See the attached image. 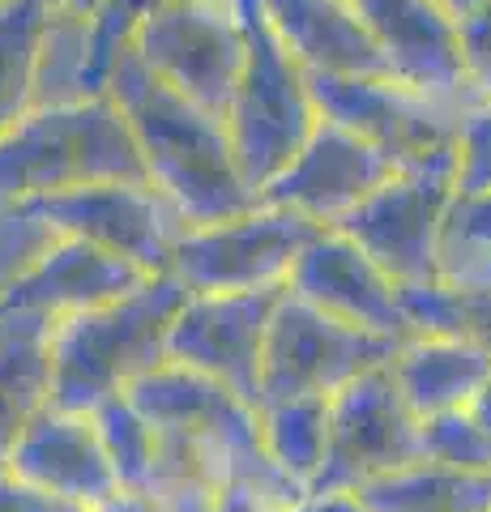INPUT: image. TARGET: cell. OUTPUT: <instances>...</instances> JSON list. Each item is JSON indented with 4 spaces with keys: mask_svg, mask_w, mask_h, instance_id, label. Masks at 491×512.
Segmentation results:
<instances>
[{
    "mask_svg": "<svg viewBox=\"0 0 491 512\" xmlns=\"http://www.w3.org/2000/svg\"><path fill=\"white\" fill-rule=\"evenodd\" d=\"M410 338H462L491 346V286H457L445 278L398 286Z\"/></svg>",
    "mask_w": 491,
    "mask_h": 512,
    "instance_id": "cell-23",
    "label": "cell"
},
{
    "mask_svg": "<svg viewBox=\"0 0 491 512\" xmlns=\"http://www.w3.org/2000/svg\"><path fill=\"white\" fill-rule=\"evenodd\" d=\"M453 201H457L453 167L398 171L389 184H380L368 201H359L329 231H342L398 286L432 282Z\"/></svg>",
    "mask_w": 491,
    "mask_h": 512,
    "instance_id": "cell-9",
    "label": "cell"
},
{
    "mask_svg": "<svg viewBox=\"0 0 491 512\" xmlns=\"http://www.w3.org/2000/svg\"><path fill=\"white\" fill-rule=\"evenodd\" d=\"M141 282H146V274L133 269L129 261H120V256L82 244V239L56 235L39 261L9 286L0 308L35 312L56 325V320H65L73 312L99 308V303H112L120 295L137 291Z\"/></svg>",
    "mask_w": 491,
    "mask_h": 512,
    "instance_id": "cell-17",
    "label": "cell"
},
{
    "mask_svg": "<svg viewBox=\"0 0 491 512\" xmlns=\"http://www.w3.org/2000/svg\"><path fill=\"white\" fill-rule=\"evenodd\" d=\"M56 5H65V9H77V13H90V9H94V0H56Z\"/></svg>",
    "mask_w": 491,
    "mask_h": 512,
    "instance_id": "cell-38",
    "label": "cell"
},
{
    "mask_svg": "<svg viewBox=\"0 0 491 512\" xmlns=\"http://www.w3.org/2000/svg\"><path fill=\"white\" fill-rule=\"evenodd\" d=\"M47 346H52V320L0 308V474L9 470V453L30 414L47 406V367H52Z\"/></svg>",
    "mask_w": 491,
    "mask_h": 512,
    "instance_id": "cell-20",
    "label": "cell"
},
{
    "mask_svg": "<svg viewBox=\"0 0 491 512\" xmlns=\"http://www.w3.org/2000/svg\"><path fill=\"white\" fill-rule=\"evenodd\" d=\"M321 120L342 124L368 141L398 171H427L457 163V124L462 107L427 99L398 77H308Z\"/></svg>",
    "mask_w": 491,
    "mask_h": 512,
    "instance_id": "cell-5",
    "label": "cell"
},
{
    "mask_svg": "<svg viewBox=\"0 0 491 512\" xmlns=\"http://www.w3.org/2000/svg\"><path fill=\"white\" fill-rule=\"evenodd\" d=\"M287 286L240 295H184L167 333V359L218 380L248 406H261V359L274 303Z\"/></svg>",
    "mask_w": 491,
    "mask_h": 512,
    "instance_id": "cell-12",
    "label": "cell"
},
{
    "mask_svg": "<svg viewBox=\"0 0 491 512\" xmlns=\"http://www.w3.org/2000/svg\"><path fill=\"white\" fill-rule=\"evenodd\" d=\"M355 9L368 22L389 77L462 111L479 103L466 82L457 22L436 0H355Z\"/></svg>",
    "mask_w": 491,
    "mask_h": 512,
    "instance_id": "cell-15",
    "label": "cell"
},
{
    "mask_svg": "<svg viewBox=\"0 0 491 512\" xmlns=\"http://www.w3.org/2000/svg\"><path fill=\"white\" fill-rule=\"evenodd\" d=\"M278 512H363L351 491H304L299 500L282 504Z\"/></svg>",
    "mask_w": 491,
    "mask_h": 512,
    "instance_id": "cell-34",
    "label": "cell"
},
{
    "mask_svg": "<svg viewBox=\"0 0 491 512\" xmlns=\"http://www.w3.org/2000/svg\"><path fill=\"white\" fill-rule=\"evenodd\" d=\"M235 9L244 22V73L231 94L227 128L244 184L261 192L295 158L321 116L312 103L308 73L269 30L261 0H235Z\"/></svg>",
    "mask_w": 491,
    "mask_h": 512,
    "instance_id": "cell-4",
    "label": "cell"
},
{
    "mask_svg": "<svg viewBox=\"0 0 491 512\" xmlns=\"http://www.w3.org/2000/svg\"><path fill=\"white\" fill-rule=\"evenodd\" d=\"M90 184H150L133 128L107 94L35 107L0 133V205Z\"/></svg>",
    "mask_w": 491,
    "mask_h": 512,
    "instance_id": "cell-3",
    "label": "cell"
},
{
    "mask_svg": "<svg viewBox=\"0 0 491 512\" xmlns=\"http://www.w3.org/2000/svg\"><path fill=\"white\" fill-rule=\"evenodd\" d=\"M398 338L355 329L338 316L316 312L312 303L282 291L265 329L261 402L274 397H334L342 384L389 363Z\"/></svg>",
    "mask_w": 491,
    "mask_h": 512,
    "instance_id": "cell-8",
    "label": "cell"
},
{
    "mask_svg": "<svg viewBox=\"0 0 491 512\" xmlns=\"http://www.w3.org/2000/svg\"><path fill=\"white\" fill-rule=\"evenodd\" d=\"M103 94L129 120L146 180L171 201L184 227H210L257 205L235 163L227 120L163 86L129 47L107 69Z\"/></svg>",
    "mask_w": 491,
    "mask_h": 512,
    "instance_id": "cell-1",
    "label": "cell"
},
{
    "mask_svg": "<svg viewBox=\"0 0 491 512\" xmlns=\"http://www.w3.org/2000/svg\"><path fill=\"white\" fill-rule=\"evenodd\" d=\"M436 5L445 9L453 22H462V18H470V13H479V9L487 5V0H436Z\"/></svg>",
    "mask_w": 491,
    "mask_h": 512,
    "instance_id": "cell-37",
    "label": "cell"
},
{
    "mask_svg": "<svg viewBox=\"0 0 491 512\" xmlns=\"http://www.w3.org/2000/svg\"><path fill=\"white\" fill-rule=\"evenodd\" d=\"M457 197L491 192V103H474L457 124V163H453Z\"/></svg>",
    "mask_w": 491,
    "mask_h": 512,
    "instance_id": "cell-30",
    "label": "cell"
},
{
    "mask_svg": "<svg viewBox=\"0 0 491 512\" xmlns=\"http://www.w3.org/2000/svg\"><path fill=\"white\" fill-rule=\"evenodd\" d=\"M0 512H90V508L47 495L39 487H26L13 474H0Z\"/></svg>",
    "mask_w": 491,
    "mask_h": 512,
    "instance_id": "cell-33",
    "label": "cell"
},
{
    "mask_svg": "<svg viewBox=\"0 0 491 512\" xmlns=\"http://www.w3.org/2000/svg\"><path fill=\"white\" fill-rule=\"evenodd\" d=\"M287 291L295 299L312 303L316 312L338 316L355 329L380 333V338H398V342L410 338L398 282L372 256H363L342 231L325 227L308 239L287 274Z\"/></svg>",
    "mask_w": 491,
    "mask_h": 512,
    "instance_id": "cell-14",
    "label": "cell"
},
{
    "mask_svg": "<svg viewBox=\"0 0 491 512\" xmlns=\"http://www.w3.org/2000/svg\"><path fill=\"white\" fill-rule=\"evenodd\" d=\"M261 448L282 478L312 487L329 448V397H274L257 406Z\"/></svg>",
    "mask_w": 491,
    "mask_h": 512,
    "instance_id": "cell-22",
    "label": "cell"
},
{
    "mask_svg": "<svg viewBox=\"0 0 491 512\" xmlns=\"http://www.w3.org/2000/svg\"><path fill=\"white\" fill-rule=\"evenodd\" d=\"M90 419H94V427H99V440H103V453L116 470V483L124 491H150L158 431L124 402V393L107 397L103 406H94Z\"/></svg>",
    "mask_w": 491,
    "mask_h": 512,
    "instance_id": "cell-26",
    "label": "cell"
},
{
    "mask_svg": "<svg viewBox=\"0 0 491 512\" xmlns=\"http://www.w3.org/2000/svg\"><path fill=\"white\" fill-rule=\"evenodd\" d=\"M129 52L163 86L227 120L244 73V22L235 0H188L154 13L133 30Z\"/></svg>",
    "mask_w": 491,
    "mask_h": 512,
    "instance_id": "cell-7",
    "label": "cell"
},
{
    "mask_svg": "<svg viewBox=\"0 0 491 512\" xmlns=\"http://www.w3.org/2000/svg\"><path fill=\"white\" fill-rule=\"evenodd\" d=\"M389 376L419 419L462 410L491 376V346L462 338H406L389 359Z\"/></svg>",
    "mask_w": 491,
    "mask_h": 512,
    "instance_id": "cell-19",
    "label": "cell"
},
{
    "mask_svg": "<svg viewBox=\"0 0 491 512\" xmlns=\"http://www.w3.org/2000/svg\"><path fill=\"white\" fill-rule=\"evenodd\" d=\"M419 457V414L406 406L389 363L355 376L329 397V448L308 491H355Z\"/></svg>",
    "mask_w": 491,
    "mask_h": 512,
    "instance_id": "cell-10",
    "label": "cell"
},
{
    "mask_svg": "<svg viewBox=\"0 0 491 512\" xmlns=\"http://www.w3.org/2000/svg\"><path fill=\"white\" fill-rule=\"evenodd\" d=\"M419 457L449 470L491 474V440L470 419V410H445L432 419H419Z\"/></svg>",
    "mask_w": 491,
    "mask_h": 512,
    "instance_id": "cell-27",
    "label": "cell"
},
{
    "mask_svg": "<svg viewBox=\"0 0 491 512\" xmlns=\"http://www.w3.org/2000/svg\"><path fill=\"white\" fill-rule=\"evenodd\" d=\"M457 43H462V64H466V82L470 94L479 103H491V0L457 22Z\"/></svg>",
    "mask_w": 491,
    "mask_h": 512,
    "instance_id": "cell-31",
    "label": "cell"
},
{
    "mask_svg": "<svg viewBox=\"0 0 491 512\" xmlns=\"http://www.w3.org/2000/svg\"><path fill=\"white\" fill-rule=\"evenodd\" d=\"M22 210L43 218L56 235L120 256L146 278L167 274L176 239L184 235V218L154 184H90L26 201Z\"/></svg>",
    "mask_w": 491,
    "mask_h": 512,
    "instance_id": "cell-11",
    "label": "cell"
},
{
    "mask_svg": "<svg viewBox=\"0 0 491 512\" xmlns=\"http://www.w3.org/2000/svg\"><path fill=\"white\" fill-rule=\"evenodd\" d=\"M176 5H188V0H94V9H90V82H94V90L103 94L107 69H112V60L129 47L133 30L146 18H154V13L176 9Z\"/></svg>",
    "mask_w": 491,
    "mask_h": 512,
    "instance_id": "cell-28",
    "label": "cell"
},
{
    "mask_svg": "<svg viewBox=\"0 0 491 512\" xmlns=\"http://www.w3.org/2000/svg\"><path fill=\"white\" fill-rule=\"evenodd\" d=\"M52 0H0V133L35 111L39 39Z\"/></svg>",
    "mask_w": 491,
    "mask_h": 512,
    "instance_id": "cell-25",
    "label": "cell"
},
{
    "mask_svg": "<svg viewBox=\"0 0 491 512\" xmlns=\"http://www.w3.org/2000/svg\"><path fill=\"white\" fill-rule=\"evenodd\" d=\"M52 239L56 231L43 218L22 210V205H0V303H5L9 286L47 252Z\"/></svg>",
    "mask_w": 491,
    "mask_h": 512,
    "instance_id": "cell-29",
    "label": "cell"
},
{
    "mask_svg": "<svg viewBox=\"0 0 491 512\" xmlns=\"http://www.w3.org/2000/svg\"><path fill=\"white\" fill-rule=\"evenodd\" d=\"M90 512H167V504L158 500V495H150V491H112L107 500H99Z\"/></svg>",
    "mask_w": 491,
    "mask_h": 512,
    "instance_id": "cell-35",
    "label": "cell"
},
{
    "mask_svg": "<svg viewBox=\"0 0 491 512\" xmlns=\"http://www.w3.org/2000/svg\"><path fill=\"white\" fill-rule=\"evenodd\" d=\"M5 474L82 508H94L112 491H120L94 419L73 410H52V406H39L30 414V423L22 427V436L9 453Z\"/></svg>",
    "mask_w": 491,
    "mask_h": 512,
    "instance_id": "cell-16",
    "label": "cell"
},
{
    "mask_svg": "<svg viewBox=\"0 0 491 512\" xmlns=\"http://www.w3.org/2000/svg\"><path fill=\"white\" fill-rule=\"evenodd\" d=\"M99 94L90 82V13L65 9L52 0L39 39V73H35V107H60Z\"/></svg>",
    "mask_w": 491,
    "mask_h": 512,
    "instance_id": "cell-24",
    "label": "cell"
},
{
    "mask_svg": "<svg viewBox=\"0 0 491 512\" xmlns=\"http://www.w3.org/2000/svg\"><path fill=\"white\" fill-rule=\"evenodd\" d=\"M316 231L325 227L299 218L295 210H282V205L257 201L252 210L210 222V227H184L167 274L188 295L274 291V286H287L295 256Z\"/></svg>",
    "mask_w": 491,
    "mask_h": 512,
    "instance_id": "cell-6",
    "label": "cell"
},
{
    "mask_svg": "<svg viewBox=\"0 0 491 512\" xmlns=\"http://www.w3.org/2000/svg\"><path fill=\"white\" fill-rule=\"evenodd\" d=\"M351 495L363 512H491V474L410 461L402 470L355 487Z\"/></svg>",
    "mask_w": 491,
    "mask_h": 512,
    "instance_id": "cell-21",
    "label": "cell"
},
{
    "mask_svg": "<svg viewBox=\"0 0 491 512\" xmlns=\"http://www.w3.org/2000/svg\"><path fill=\"white\" fill-rule=\"evenodd\" d=\"M445 239H462V244H483L491 248V192L483 197H457L449 222H445Z\"/></svg>",
    "mask_w": 491,
    "mask_h": 512,
    "instance_id": "cell-32",
    "label": "cell"
},
{
    "mask_svg": "<svg viewBox=\"0 0 491 512\" xmlns=\"http://www.w3.org/2000/svg\"><path fill=\"white\" fill-rule=\"evenodd\" d=\"M393 175H398V167L380 150H372L368 141L346 133L334 120H316L308 141L257 192V201L295 210L299 218L316 222V227H338L359 201H368Z\"/></svg>",
    "mask_w": 491,
    "mask_h": 512,
    "instance_id": "cell-13",
    "label": "cell"
},
{
    "mask_svg": "<svg viewBox=\"0 0 491 512\" xmlns=\"http://www.w3.org/2000/svg\"><path fill=\"white\" fill-rule=\"evenodd\" d=\"M184 295L188 291L176 278L158 274L112 303L56 320L47 346V406L90 414L163 363Z\"/></svg>",
    "mask_w": 491,
    "mask_h": 512,
    "instance_id": "cell-2",
    "label": "cell"
},
{
    "mask_svg": "<svg viewBox=\"0 0 491 512\" xmlns=\"http://www.w3.org/2000/svg\"><path fill=\"white\" fill-rule=\"evenodd\" d=\"M466 410H470V419L483 427V436L491 440V376L483 380V389H479V393H474L470 402H466Z\"/></svg>",
    "mask_w": 491,
    "mask_h": 512,
    "instance_id": "cell-36",
    "label": "cell"
},
{
    "mask_svg": "<svg viewBox=\"0 0 491 512\" xmlns=\"http://www.w3.org/2000/svg\"><path fill=\"white\" fill-rule=\"evenodd\" d=\"M265 22L308 77H380L385 56L355 0H261Z\"/></svg>",
    "mask_w": 491,
    "mask_h": 512,
    "instance_id": "cell-18",
    "label": "cell"
}]
</instances>
